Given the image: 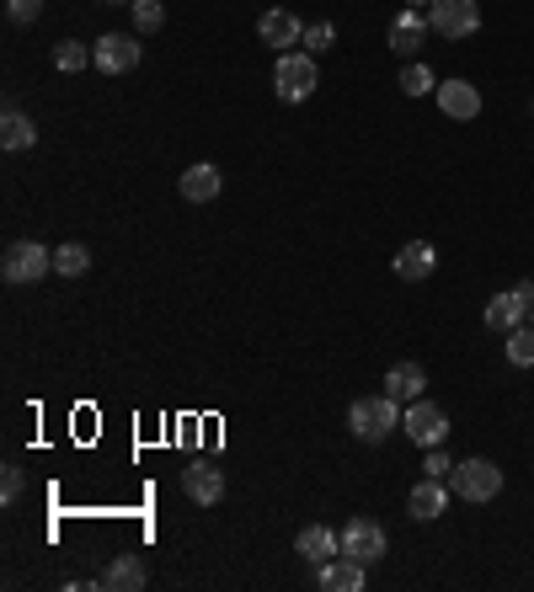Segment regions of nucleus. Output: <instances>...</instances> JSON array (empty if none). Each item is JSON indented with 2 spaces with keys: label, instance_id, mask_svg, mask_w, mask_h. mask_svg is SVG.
Segmentation results:
<instances>
[{
  "label": "nucleus",
  "instance_id": "obj_1",
  "mask_svg": "<svg viewBox=\"0 0 534 592\" xmlns=\"http://www.w3.org/2000/svg\"><path fill=\"white\" fill-rule=\"evenodd\" d=\"M400 406L396 395H358L353 406H347V427H353V438L358 443H385L391 433H400Z\"/></svg>",
  "mask_w": 534,
  "mask_h": 592
},
{
  "label": "nucleus",
  "instance_id": "obj_2",
  "mask_svg": "<svg viewBox=\"0 0 534 592\" xmlns=\"http://www.w3.org/2000/svg\"><path fill=\"white\" fill-rule=\"evenodd\" d=\"M316 86H321L316 54H305V49H289V54H278V65H272V91H278L283 102H305Z\"/></svg>",
  "mask_w": 534,
  "mask_h": 592
},
{
  "label": "nucleus",
  "instance_id": "obj_3",
  "mask_svg": "<svg viewBox=\"0 0 534 592\" xmlns=\"http://www.w3.org/2000/svg\"><path fill=\"white\" fill-rule=\"evenodd\" d=\"M449 491L460 497V502H492V497H503V469L492 460H460L449 469Z\"/></svg>",
  "mask_w": 534,
  "mask_h": 592
},
{
  "label": "nucleus",
  "instance_id": "obj_4",
  "mask_svg": "<svg viewBox=\"0 0 534 592\" xmlns=\"http://www.w3.org/2000/svg\"><path fill=\"white\" fill-rule=\"evenodd\" d=\"M400 433H406L411 443H422V449H438V443L449 438V411L422 395V400H411V406L400 411Z\"/></svg>",
  "mask_w": 534,
  "mask_h": 592
},
{
  "label": "nucleus",
  "instance_id": "obj_5",
  "mask_svg": "<svg viewBox=\"0 0 534 592\" xmlns=\"http://www.w3.org/2000/svg\"><path fill=\"white\" fill-rule=\"evenodd\" d=\"M0 272H5V283H38L43 272H54V252L38 241H11L0 257Z\"/></svg>",
  "mask_w": 534,
  "mask_h": 592
},
{
  "label": "nucleus",
  "instance_id": "obj_6",
  "mask_svg": "<svg viewBox=\"0 0 534 592\" xmlns=\"http://www.w3.org/2000/svg\"><path fill=\"white\" fill-rule=\"evenodd\" d=\"M385 528L374 524V518H347L342 524V555L347 561H358V566H380L385 561Z\"/></svg>",
  "mask_w": 534,
  "mask_h": 592
},
{
  "label": "nucleus",
  "instance_id": "obj_7",
  "mask_svg": "<svg viewBox=\"0 0 534 592\" xmlns=\"http://www.w3.org/2000/svg\"><path fill=\"white\" fill-rule=\"evenodd\" d=\"M530 316H534V283H530V278H524V283H513L508 294L486 299V326L503 331V336H508L513 326H524Z\"/></svg>",
  "mask_w": 534,
  "mask_h": 592
},
{
  "label": "nucleus",
  "instance_id": "obj_8",
  "mask_svg": "<svg viewBox=\"0 0 534 592\" xmlns=\"http://www.w3.org/2000/svg\"><path fill=\"white\" fill-rule=\"evenodd\" d=\"M428 22H433L438 38L460 43V38H470V33L481 27V5H475V0H433V5H428Z\"/></svg>",
  "mask_w": 534,
  "mask_h": 592
},
{
  "label": "nucleus",
  "instance_id": "obj_9",
  "mask_svg": "<svg viewBox=\"0 0 534 592\" xmlns=\"http://www.w3.org/2000/svg\"><path fill=\"white\" fill-rule=\"evenodd\" d=\"M91 65L102 75H129L139 65V33H107L91 43Z\"/></svg>",
  "mask_w": 534,
  "mask_h": 592
},
{
  "label": "nucleus",
  "instance_id": "obj_10",
  "mask_svg": "<svg viewBox=\"0 0 534 592\" xmlns=\"http://www.w3.org/2000/svg\"><path fill=\"white\" fill-rule=\"evenodd\" d=\"M449 480H433V475H422L417 486H411V497H406V513L417 518V524H433V518H444L449 513Z\"/></svg>",
  "mask_w": 534,
  "mask_h": 592
},
{
  "label": "nucleus",
  "instance_id": "obj_11",
  "mask_svg": "<svg viewBox=\"0 0 534 592\" xmlns=\"http://www.w3.org/2000/svg\"><path fill=\"white\" fill-rule=\"evenodd\" d=\"M257 38H263L267 49H278V54H289L294 43H305V22H300L294 11H283V5H272V11H263V22H257Z\"/></svg>",
  "mask_w": 534,
  "mask_h": 592
},
{
  "label": "nucleus",
  "instance_id": "obj_12",
  "mask_svg": "<svg viewBox=\"0 0 534 592\" xmlns=\"http://www.w3.org/2000/svg\"><path fill=\"white\" fill-rule=\"evenodd\" d=\"M428 33H433V22H428V11H396V22H391V49H396L400 60H417L422 54V43H428Z\"/></svg>",
  "mask_w": 534,
  "mask_h": 592
},
{
  "label": "nucleus",
  "instance_id": "obj_13",
  "mask_svg": "<svg viewBox=\"0 0 534 592\" xmlns=\"http://www.w3.org/2000/svg\"><path fill=\"white\" fill-rule=\"evenodd\" d=\"M182 491H188L199 507H214V502L225 497V469H219V464H208V460L182 464Z\"/></svg>",
  "mask_w": 534,
  "mask_h": 592
},
{
  "label": "nucleus",
  "instance_id": "obj_14",
  "mask_svg": "<svg viewBox=\"0 0 534 592\" xmlns=\"http://www.w3.org/2000/svg\"><path fill=\"white\" fill-rule=\"evenodd\" d=\"M438 107H444V118H455V124H470V118H481V91L470 86V80H438Z\"/></svg>",
  "mask_w": 534,
  "mask_h": 592
},
{
  "label": "nucleus",
  "instance_id": "obj_15",
  "mask_svg": "<svg viewBox=\"0 0 534 592\" xmlns=\"http://www.w3.org/2000/svg\"><path fill=\"white\" fill-rule=\"evenodd\" d=\"M391 267H396L400 283H422V278H433V267H438V252H433V241H406Z\"/></svg>",
  "mask_w": 534,
  "mask_h": 592
},
{
  "label": "nucleus",
  "instance_id": "obj_16",
  "mask_svg": "<svg viewBox=\"0 0 534 592\" xmlns=\"http://www.w3.org/2000/svg\"><path fill=\"white\" fill-rule=\"evenodd\" d=\"M294 550H300L310 566H327L332 555H342V533H332L327 524H305L300 539H294Z\"/></svg>",
  "mask_w": 534,
  "mask_h": 592
},
{
  "label": "nucleus",
  "instance_id": "obj_17",
  "mask_svg": "<svg viewBox=\"0 0 534 592\" xmlns=\"http://www.w3.org/2000/svg\"><path fill=\"white\" fill-rule=\"evenodd\" d=\"M177 188H182L188 203H214V197L225 193V171H219V166H208V160H199V166H188V171H182V182H177Z\"/></svg>",
  "mask_w": 534,
  "mask_h": 592
},
{
  "label": "nucleus",
  "instance_id": "obj_18",
  "mask_svg": "<svg viewBox=\"0 0 534 592\" xmlns=\"http://www.w3.org/2000/svg\"><path fill=\"white\" fill-rule=\"evenodd\" d=\"M316 577H321L327 592H358L369 582V566H358V561H347V555H332L327 566H316Z\"/></svg>",
  "mask_w": 534,
  "mask_h": 592
},
{
  "label": "nucleus",
  "instance_id": "obj_19",
  "mask_svg": "<svg viewBox=\"0 0 534 592\" xmlns=\"http://www.w3.org/2000/svg\"><path fill=\"white\" fill-rule=\"evenodd\" d=\"M150 582V571H144V561L139 555H113L107 561V571H102V588L107 592H139Z\"/></svg>",
  "mask_w": 534,
  "mask_h": 592
},
{
  "label": "nucleus",
  "instance_id": "obj_20",
  "mask_svg": "<svg viewBox=\"0 0 534 592\" xmlns=\"http://www.w3.org/2000/svg\"><path fill=\"white\" fill-rule=\"evenodd\" d=\"M422 390H428V374H422V363H396V369L385 374V395H396L400 406L422 400Z\"/></svg>",
  "mask_w": 534,
  "mask_h": 592
},
{
  "label": "nucleus",
  "instance_id": "obj_21",
  "mask_svg": "<svg viewBox=\"0 0 534 592\" xmlns=\"http://www.w3.org/2000/svg\"><path fill=\"white\" fill-rule=\"evenodd\" d=\"M0 144H5V150H33V144H38L33 118L16 113V107H5V113H0Z\"/></svg>",
  "mask_w": 534,
  "mask_h": 592
},
{
  "label": "nucleus",
  "instance_id": "obj_22",
  "mask_svg": "<svg viewBox=\"0 0 534 592\" xmlns=\"http://www.w3.org/2000/svg\"><path fill=\"white\" fill-rule=\"evenodd\" d=\"M503 352H508V363H513V369H534V326H530V321L503 336Z\"/></svg>",
  "mask_w": 534,
  "mask_h": 592
},
{
  "label": "nucleus",
  "instance_id": "obj_23",
  "mask_svg": "<svg viewBox=\"0 0 534 592\" xmlns=\"http://www.w3.org/2000/svg\"><path fill=\"white\" fill-rule=\"evenodd\" d=\"M86 65H91V49H86V43H75V38L54 43V69H60V75H80Z\"/></svg>",
  "mask_w": 534,
  "mask_h": 592
},
{
  "label": "nucleus",
  "instance_id": "obj_24",
  "mask_svg": "<svg viewBox=\"0 0 534 592\" xmlns=\"http://www.w3.org/2000/svg\"><path fill=\"white\" fill-rule=\"evenodd\" d=\"M400 91H406V96H428V91H438V80H433V69L422 65V60H406V69H400Z\"/></svg>",
  "mask_w": 534,
  "mask_h": 592
},
{
  "label": "nucleus",
  "instance_id": "obj_25",
  "mask_svg": "<svg viewBox=\"0 0 534 592\" xmlns=\"http://www.w3.org/2000/svg\"><path fill=\"white\" fill-rule=\"evenodd\" d=\"M86 267H91V252H86L80 241H69V246L54 252V272H60V278H80Z\"/></svg>",
  "mask_w": 534,
  "mask_h": 592
},
{
  "label": "nucleus",
  "instance_id": "obj_26",
  "mask_svg": "<svg viewBox=\"0 0 534 592\" xmlns=\"http://www.w3.org/2000/svg\"><path fill=\"white\" fill-rule=\"evenodd\" d=\"M134 33L144 38V33H161V22H166V5L161 0H134Z\"/></svg>",
  "mask_w": 534,
  "mask_h": 592
},
{
  "label": "nucleus",
  "instance_id": "obj_27",
  "mask_svg": "<svg viewBox=\"0 0 534 592\" xmlns=\"http://www.w3.org/2000/svg\"><path fill=\"white\" fill-rule=\"evenodd\" d=\"M332 43H336L332 22H310V27H305V54H332Z\"/></svg>",
  "mask_w": 534,
  "mask_h": 592
},
{
  "label": "nucleus",
  "instance_id": "obj_28",
  "mask_svg": "<svg viewBox=\"0 0 534 592\" xmlns=\"http://www.w3.org/2000/svg\"><path fill=\"white\" fill-rule=\"evenodd\" d=\"M43 16V0H5V22L11 27H33Z\"/></svg>",
  "mask_w": 534,
  "mask_h": 592
},
{
  "label": "nucleus",
  "instance_id": "obj_29",
  "mask_svg": "<svg viewBox=\"0 0 534 592\" xmlns=\"http://www.w3.org/2000/svg\"><path fill=\"white\" fill-rule=\"evenodd\" d=\"M22 486H27V475H22V469H16V464H5V469H0V502H5V507H11V502H16V497H22Z\"/></svg>",
  "mask_w": 534,
  "mask_h": 592
},
{
  "label": "nucleus",
  "instance_id": "obj_30",
  "mask_svg": "<svg viewBox=\"0 0 534 592\" xmlns=\"http://www.w3.org/2000/svg\"><path fill=\"white\" fill-rule=\"evenodd\" d=\"M422 469H428L433 480H449V469H455V460H449V454H444V443H438V449H428V464H422Z\"/></svg>",
  "mask_w": 534,
  "mask_h": 592
},
{
  "label": "nucleus",
  "instance_id": "obj_31",
  "mask_svg": "<svg viewBox=\"0 0 534 592\" xmlns=\"http://www.w3.org/2000/svg\"><path fill=\"white\" fill-rule=\"evenodd\" d=\"M428 5H433V0H411V11H428Z\"/></svg>",
  "mask_w": 534,
  "mask_h": 592
},
{
  "label": "nucleus",
  "instance_id": "obj_32",
  "mask_svg": "<svg viewBox=\"0 0 534 592\" xmlns=\"http://www.w3.org/2000/svg\"><path fill=\"white\" fill-rule=\"evenodd\" d=\"M102 5H134V0H102Z\"/></svg>",
  "mask_w": 534,
  "mask_h": 592
},
{
  "label": "nucleus",
  "instance_id": "obj_33",
  "mask_svg": "<svg viewBox=\"0 0 534 592\" xmlns=\"http://www.w3.org/2000/svg\"><path fill=\"white\" fill-rule=\"evenodd\" d=\"M530 321H534V316H530Z\"/></svg>",
  "mask_w": 534,
  "mask_h": 592
}]
</instances>
